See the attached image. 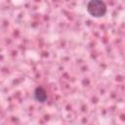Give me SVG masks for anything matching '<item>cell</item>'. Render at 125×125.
Wrapping results in <instances>:
<instances>
[{"label": "cell", "mask_w": 125, "mask_h": 125, "mask_svg": "<svg viewBox=\"0 0 125 125\" xmlns=\"http://www.w3.org/2000/svg\"><path fill=\"white\" fill-rule=\"evenodd\" d=\"M33 99L39 104L46 103V101L48 100L47 91L42 86H37L33 91Z\"/></svg>", "instance_id": "7a4b0ae2"}, {"label": "cell", "mask_w": 125, "mask_h": 125, "mask_svg": "<svg viewBox=\"0 0 125 125\" xmlns=\"http://www.w3.org/2000/svg\"><path fill=\"white\" fill-rule=\"evenodd\" d=\"M88 14L93 18H103L107 12V6L104 0H89L86 6Z\"/></svg>", "instance_id": "6da1fadb"}]
</instances>
